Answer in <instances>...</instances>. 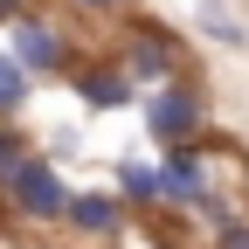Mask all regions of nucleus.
I'll return each instance as SVG.
<instances>
[{"label":"nucleus","instance_id":"obj_14","mask_svg":"<svg viewBox=\"0 0 249 249\" xmlns=\"http://www.w3.org/2000/svg\"><path fill=\"white\" fill-rule=\"evenodd\" d=\"M21 7H28V0H0V28H7V21H14Z\"/></svg>","mask_w":249,"mask_h":249},{"label":"nucleus","instance_id":"obj_8","mask_svg":"<svg viewBox=\"0 0 249 249\" xmlns=\"http://www.w3.org/2000/svg\"><path fill=\"white\" fill-rule=\"evenodd\" d=\"M194 35L201 42H214V49H249V21L229 7V0H194Z\"/></svg>","mask_w":249,"mask_h":249},{"label":"nucleus","instance_id":"obj_2","mask_svg":"<svg viewBox=\"0 0 249 249\" xmlns=\"http://www.w3.org/2000/svg\"><path fill=\"white\" fill-rule=\"evenodd\" d=\"M222 152H235L229 139H214V132H201V139H187V145H160V208H180V214H194L201 201H214V194H229L222 187V173H214V160Z\"/></svg>","mask_w":249,"mask_h":249},{"label":"nucleus","instance_id":"obj_6","mask_svg":"<svg viewBox=\"0 0 249 249\" xmlns=\"http://www.w3.org/2000/svg\"><path fill=\"white\" fill-rule=\"evenodd\" d=\"M62 229H70L83 249H111V242H124V229H132V208L118 201V187H76Z\"/></svg>","mask_w":249,"mask_h":249},{"label":"nucleus","instance_id":"obj_12","mask_svg":"<svg viewBox=\"0 0 249 249\" xmlns=\"http://www.w3.org/2000/svg\"><path fill=\"white\" fill-rule=\"evenodd\" d=\"M55 7H70L76 21H118V14H132L139 0H55Z\"/></svg>","mask_w":249,"mask_h":249},{"label":"nucleus","instance_id":"obj_3","mask_svg":"<svg viewBox=\"0 0 249 249\" xmlns=\"http://www.w3.org/2000/svg\"><path fill=\"white\" fill-rule=\"evenodd\" d=\"M70 194L76 187L55 173V160L35 145L28 160L7 173V187H0V208L14 214V229H62V214H70Z\"/></svg>","mask_w":249,"mask_h":249},{"label":"nucleus","instance_id":"obj_13","mask_svg":"<svg viewBox=\"0 0 249 249\" xmlns=\"http://www.w3.org/2000/svg\"><path fill=\"white\" fill-rule=\"evenodd\" d=\"M208 249H249V214H235V222H222Z\"/></svg>","mask_w":249,"mask_h":249},{"label":"nucleus","instance_id":"obj_4","mask_svg":"<svg viewBox=\"0 0 249 249\" xmlns=\"http://www.w3.org/2000/svg\"><path fill=\"white\" fill-rule=\"evenodd\" d=\"M139 118H145V139H152V145H187V139L214 132V111H208L201 76H166V83H152L145 97H139Z\"/></svg>","mask_w":249,"mask_h":249},{"label":"nucleus","instance_id":"obj_5","mask_svg":"<svg viewBox=\"0 0 249 249\" xmlns=\"http://www.w3.org/2000/svg\"><path fill=\"white\" fill-rule=\"evenodd\" d=\"M0 35H7V55H14V62H21V70L35 76V83H55V76H62V70H70V62L83 55V49H76V35H70V28H62L55 14H42L35 0H28V7H21L7 28H0Z\"/></svg>","mask_w":249,"mask_h":249},{"label":"nucleus","instance_id":"obj_10","mask_svg":"<svg viewBox=\"0 0 249 249\" xmlns=\"http://www.w3.org/2000/svg\"><path fill=\"white\" fill-rule=\"evenodd\" d=\"M28 104H35V76H28L7 49H0V118H21Z\"/></svg>","mask_w":249,"mask_h":249},{"label":"nucleus","instance_id":"obj_9","mask_svg":"<svg viewBox=\"0 0 249 249\" xmlns=\"http://www.w3.org/2000/svg\"><path fill=\"white\" fill-rule=\"evenodd\" d=\"M118 201L124 208H132V222H139V214H160V166H152V160H118Z\"/></svg>","mask_w":249,"mask_h":249},{"label":"nucleus","instance_id":"obj_11","mask_svg":"<svg viewBox=\"0 0 249 249\" xmlns=\"http://www.w3.org/2000/svg\"><path fill=\"white\" fill-rule=\"evenodd\" d=\"M28 152H35V139L21 132V118H0V187H7V173L28 160Z\"/></svg>","mask_w":249,"mask_h":249},{"label":"nucleus","instance_id":"obj_1","mask_svg":"<svg viewBox=\"0 0 249 249\" xmlns=\"http://www.w3.org/2000/svg\"><path fill=\"white\" fill-rule=\"evenodd\" d=\"M111 55L124 62V76H132L139 90L166 83V76H194V42H187L173 21L139 14V7L111 21Z\"/></svg>","mask_w":249,"mask_h":249},{"label":"nucleus","instance_id":"obj_7","mask_svg":"<svg viewBox=\"0 0 249 249\" xmlns=\"http://www.w3.org/2000/svg\"><path fill=\"white\" fill-rule=\"evenodd\" d=\"M62 83H70V97H83V111H124L139 104V83L124 76V62L104 49V55H76L70 70H62Z\"/></svg>","mask_w":249,"mask_h":249}]
</instances>
